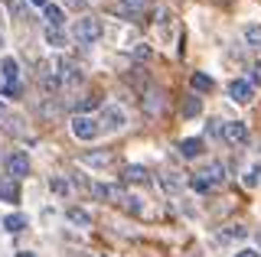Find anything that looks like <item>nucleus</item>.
Masks as SVG:
<instances>
[{
	"instance_id": "19",
	"label": "nucleus",
	"mask_w": 261,
	"mask_h": 257,
	"mask_svg": "<svg viewBox=\"0 0 261 257\" xmlns=\"http://www.w3.org/2000/svg\"><path fill=\"white\" fill-rule=\"evenodd\" d=\"M190 85H193V91H212V75H206V72H193V78H190Z\"/></svg>"
},
{
	"instance_id": "25",
	"label": "nucleus",
	"mask_w": 261,
	"mask_h": 257,
	"mask_svg": "<svg viewBox=\"0 0 261 257\" xmlns=\"http://www.w3.org/2000/svg\"><path fill=\"white\" fill-rule=\"evenodd\" d=\"M49 189H53L56 196H62V199H65V196L72 192V189H69V182H65L62 176H53V179H49Z\"/></svg>"
},
{
	"instance_id": "27",
	"label": "nucleus",
	"mask_w": 261,
	"mask_h": 257,
	"mask_svg": "<svg viewBox=\"0 0 261 257\" xmlns=\"http://www.w3.org/2000/svg\"><path fill=\"white\" fill-rule=\"evenodd\" d=\"M130 52H134V59H137V62H147V59L153 55V46H150V43H137Z\"/></svg>"
},
{
	"instance_id": "11",
	"label": "nucleus",
	"mask_w": 261,
	"mask_h": 257,
	"mask_svg": "<svg viewBox=\"0 0 261 257\" xmlns=\"http://www.w3.org/2000/svg\"><path fill=\"white\" fill-rule=\"evenodd\" d=\"M199 176L209 182L212 189H216V186H222V182L228 179V176H225V166H222V163H209V166H206V170H202Z\"/></svg>"
},
{
	"instance_id": "15",
	"label": "nucleus",
	"mask_w": 261,
	"mask_h": 257,
	"mask_svg": "<svg viewBox=\"0 0 261 257\" xmlns=\"http://www.w3.org/2000/svg\"><path fill=\"white\" fill-rule=\"evenodd\" d=\"M65 218H69V224H75V228H92V215H88L85 208H75V205H72L69 212H65Z\"/></svg>"
},
{
	"instance_id": "2",
	"label": "nucleus",
	"mask_w": 261,
	"mask_h": 257,
	"mask_svg": "<svg viewBox=\"0 0 261 257\" xmlns=\"http://www.w3.org/2000/svg\"><path fill=\"white\" fill-rule=\"evenodd\" d=\"M98 124H101L105 134H118V131H124V127H127V111L121 108V104H105Z\"/></svg>"
},
{
	"instance_id": "14",
	"label": "nucleus",
	"mask_w": 261,
	"mask_h": 257,
	"mask_svg": "<svg viewBox=\"0 0 261 257\" xmlns=\"http://www.w3.org/2000/svg\"><path fill=\"white\" fill-rule=\"evenodd\" d=\"M144 111H147V114H160V111H163V91H153V88H150V91H147L144 94Z\"/></svg>"
},
{
	"instance_id": "38",
	"label": "nucleus",
	"mask_w": 261,
	"mask_h": 257,
	"mask_svg": "<svg viewBox=\"0 0 261 257\" xmlns=\"http://www.w3.org/2000/svg\"><path fill=\"white\" fill-rule=\"evenodd\" d=\"M98 257H111V254H98Z\"/></svg>"
},
{
	"instance_id": "26",
	"label": "nucleus",
	"mask_w": 261,
	"mask_h": 257,
	"mask_svg": "<svg viewBox=\"0 0 261 257\" xmlns=\"http://www.w3.org/2000/svg\"><path fill=\"white\" fill-rule=\"evenodd\" d=\"M225 238L228 241H245V238H248V228H245V224H228V228H225Z\"/></svg>"
},
{
	"instance_id": "6",
	"label": "nucleus",
	"mask_w": 261,
	"mask_h": 257,
	"mask_svg": "<svg viewBox=\"0 0 261 257\" xmlns=\"http://www.w3.org/2000/svg\"><path fill=\"white\" fill-rule=\"evenodd\" d=\"M7 173L13 182H20L23 176H30V156L27 153H10L7 156Z\"/></svg>"
},
{
	"instance_id": "13",
	"label": "nucleus",
	"mask_w": 261,
	"mask_h": 257,
	"mask_svg": "<svg viewBox=\"0 0 261 257\" xmlns=\"http://www.w3.org/2000/svg\"><path fill=\"white\" fill-rule=\"evenodd\" d=\"M0 202H7V205H16V202H20V182H13V179H4V182H0Z\"/></svg>"
},
{
	"instance_id": "3",
	"label": "nucleus",
	"mask_w": 261,
	"mask_h": 257,
	"mask_svg": "<svg viewBox=\"0 0 261 257\" xmlns=\"http://www.w3.org/2000/svg\"><path fill=\"white\" fill-rule=\"evenodd\" d=\"M98 134H101V124H98L92 114H75L72 117V137L75 140L92 143V140H98Z\"/></svg>"
},
{
	"instance_id": "33",
	"label": "nucleus",
	"mask_w": 261,
	"mask_h": 257,
	"mask_svg": "<svg viewBox=\"0 0 261 257\" xmlns=\"http://www.w3.org/2000/svg\"><path fill=\"white\" fill-rule=\"evenodd\" d=\"M124 7H144V0H121Z\"/></svg>"
},
{
	"instance_id": "34",
	"label": "nucleus",
	"mask_w": 261,
	"mask_h": 257,
	"mask_svg": "<svg viewBox=\"0 0 261 257\" xmlns=\"http://www.w3.org/2000/svg\"><path fill=\"white\" fill-rule=\"evenodd\" d=\"M33 7H46V4H53V0H30Z\"/></svg>"
},
{
	"instance_id": "32",
	"label": "nucleus",
	"mask_w": 261,
	"mask_h": 257,
	"mask_svg": "<svg viewBox=\"0 0 261 257\" xmlns=\"http://www.w3.org/2000/svg\"><path fill=\"white\" fill-rule=\"evenodd\" d=\"M232 257H261V251H255V247H242V251H235Z\"/></svg>"
},
{
	"instance_id": "22",
	"label": "nucleus",
	"mask_w": 261,
	"mask_h": 257,
	"mask_svg": "<svg viewBox=\"0 0 261 257\" xmlns=\"http://www.w3.org/2000/svg\"><path fill=\"white\" fill-rule=\"evenodd\" d=\"M124 179H127V182H147L150 176H147L144 166H127V170H124Z\"/></svg>"
},
{
	"instance_id": "5",
	"label": "nucleus",
	"mask_w": 261,
	"mask_h": 257,
	"mask_svg": "<svg viewBox=\"0 0 261 257\" xmlns=\"http://www.w3.org/2000/svg\"><path fill=\"white\" fill-rule=\"evenodd\" d=\"M228 98L235 104H251L255 101V85H251L248 78H232V82H228Z\"/></svg>"
},
{
	"instance_id": "8",
	"label": "nucleus",
	"mask_w": 261,
	"mask_h": 257,
	"mask_svg": "<svg viewBox=\"0 0 261 257\" xmlns=\"http://www.w3.org/2000/svg\"><path fill=\"white\" fill-rule=\"evenodd\" d=\"M242 186L245 189H258L261 186V159H251V163L242 170Z\"/></svg>"
},
{
	"instance_id": "39",
	"label": "nucleus",
	"mask_w": 261,
	"mask_h": 257,
	"mask_svg": "<svg viewBox=\"0 0 261 257\" xmlns=\"http://www.w3.org/2000/svg\"><path fill=\"white\" fill-rule=\"evenodd\" d=\"M258 244H261V235H258Z\"/></svg>"
},
{
	"instance_id": "4",
	"label": "nucleus",
	"mask_w": 261,
	"mask_h": 257,
	"mask_svg": "<svg viewBox=\"0 0 261 257\" xmlns=\"http://www.w3.org/2000/svg\"><path fill=\"white\" fill-rule=\"evenodd\" d=\"M222 137L232 143V147H245V143L251 140V134H248V124H245V120H225Z\"/></svg>"
},
{
	"instance_id": "30",
	"label": "nucleus",
	"mask_w": 261,
	"mask_h": 257,
	"mask_svg": "<svg viewBox=\"0 0 261 257\" xmlns=\"http://www.w3.org/2000/svg\"><path fill=\"white\" fill-rule=\"evenodd\" d=\"M85 163H88V166H105V163H108V156H105V153H88Z\"/></svg>"
},
{
	"instance_id": "37",
	"label": "nucleus",
	"mask_w": 261,
	"mask_h": 257,
	"mask_svg": "<svg viewBox=\"0 0 261 257\" xmlns=\"http://www.w3.org/2000/svg\"><path fill=\"white\" fill-rule=\"evenodd\" d=\"M0 46H4V33H0Z\"/></svg>"
},
{
	"instance_id": "29",
	"label": "nucleus",
	"mask_w": 261,
	"mask_h": 257,
	"mask_svg": "<svg viewBox=\"0 0 261 257\" xmlns=\"http://www.w3.org/2000/svg\"><path fill=\"white\" fill-rule=\"evenodd\" d=\"M193 192H199V196H209L212 186H209L206 179H202V176H196V179H193Z\"/></svg>"
},
{
	"instance_id": "31",
	"label": "nucleus",
	"mask_w": 261,
	"mask_h": 257,
	"mask_svg": "<svg viewBox=\"0 0 261 257\" xmlns=\"http://www.w3.org/2000/svg\"><path fill=\"white\" fill-rule=\"evenodd\" d=\"M248 82L255 85V88L261 85V62H255V66H251V78H248Z\"/></svg>"
},
{
	"instance_id": "20",
	"label": "nucleus",
	"mask_w": 261,
	"mask_h": 257,
	"mask_svg": "<svg viewBox=\"0 0 261 257\" xmlns=\"http://www.w3.org/2000/svg\"><path fill=\"white\" fill-rule=\"evenodd\" d=\"M62 82L65 85H79L82 82V69L72 66V62H62Z\"/></svg>"
},
{
	"instance_id": "10",
	"label": "nucleus",
	"mask_w": 261,
	"mask_h": 257,
	"mask_svg": "<svg viewBox=\"0 0 261 257\" xmlns=\"http://www.w3.org/2000/svg\"><path fill=\"white\" fill-rule=\"evenodd\" d=\"M43 17H46V26H53V29H62L65 26V10L59 4H46L43 7Z\"/></svg>"
},
{
	"instance_id": "17",
	"label": "nucleus",
	"mask_w": 261,
	"mask_h": 257,
	"mask_svg": "<svg viewBox=\"0 0 261 257\" xmlns=\"http://www.w3.org/2000/svg\"><path fill=\"white\" fill-rule=\"evenodd\" d=\"M27 228V215H20V212H10L4 218V231H10V235H16V231H23Z\"/></svg>"
},
{
	"instance_id": "12",
	"label": "nucleus",
	"mask_w": 261,
	"mask_h": 257,
	"mask_svg": "<svg viewBox=\"0 0 261 257\" xmlns=\"http://www.w3.org/2000/svg\"><path fill=\"white\" fill-rule=\"evenodd\" d=\"M0 78H4V82H20V62H16L13 55H4V59H0Z\"/></svg>"
},
{
	"instance_id": "36",
	"label": "nucleus",
	"mask_w": 261,
	"mask_h": 257,
	"mask_svg": "<svg viewBox=\"0 0 261 257\" xmlns=\"http://www.w3.org/2000/svg\"><path fill=\"white\" fill-rule=\"evenodd\" d=\"M4 114H7V104H4V98H0V120H4Z\"/></svg>"
},
{
	"instance_id": "23",
	"label": "nucleus",
	"mask_w": 261,
	"mask_h": 257,
	"mask_svg": "<svg viewBox=\"0 0 261 257\" xmlns=\"http://www.w3.org/2000/svg\"><path fill=\"white\" fill-rule=\"evenodd\" d=\"M160 186L167 189V192H179V186H183V182H179L176 173H163V176H160Z\"/></svg>"
},
{
	"instance_id": "24",
	"label": "nucleus",
	"mask_w": 261,
	"mask_h": 257,
	"mask_svg": "<svg viewBox=\"0 0 261 257\" xmlns=\"http://www.w3.org/2000/svg\"><path fill=\"white\" fill-rule=\"evenodd\" d=\"M121 205H124L127 212H134V215L144 212V199H141V196H124V199H121Z\"/></svg>"
},
{
	"instance_id": "28",
	"label": "nucleus",
	"mask_w": 261,
	"mask_h": 257,
	"mask_svg": "<svg viewBox=\"0 0 261 257\" xmlns=\"http://www.w3.org/2000/svg\"><path fill=\"white\" fill-rule=\"evenodd\" d=\"M20 94V82H4V88H0V98H16Z\"/></svg>"
},
{
	"instance_id": "1",
	"label": "nucleus",
	"mask_w": 261,
	"mask_h": 257,
	"mask_svg": "<svg viewBox=\"0 0 261 257\" xmlns=\"http://www.w3.org/2000/svg\"><path fill=\"white\" fill-rule=\"evenodd\" d=\"M101 36H105V23L98 17H79L75 26H72V39L79 46H95Z\"/></svg>"
},
{
	"instance_id": "35",
	"label": "nucleus",
	"mask_w": 261,
	"mask_h": 257,
	"mask_svg": "<svg viewBox=\"0 0 261 257\" xmlns=\"http://www.w3.org/2000/svg\"><path fill=\"white\" fill-rule=\"evenodd\" d=\"M13 257H36V254H33V251H16Z\"/></svg>"
},
{
	"instance_id": "16",
	"label": "nucleus",
	"mask_w": 261,
	"mask_h": 257,
	"mask_svg": "<svg viewBox=\"0 0 261 257\" xmlns=\"http://www.w3.org/2000/svg\"><path fill=\"white\" fill-rule=\"evenodd\" d=\"M65 43H69V36H65L62 29L46 26V46H49V49H65Z\"/></svg>"
},
{
	"instance_id": "21",
	"label": "nucleus",
	"mask_w": 261,
	"mask_h": 257,
	"mask_svg": "<svg viewBox=\"0 0 261 257\" xmlns=\"http://www.w3.org/2000/svg\"><path fill=\"white\" fill-rule=\"evenodd\" d=\"M245 43L248 49H261V26H245Z\"/></svg>"
},
{
	"instance_id": "18",
	"label": "nucleus",
	"mask_w": 261,
	"mask_h": 257,
	"mask_svg": "<svg viewBox=\"0 0 261 257\" xmlns=\"http://www.w3.org/2000/svg\"><path fill=\"white\" fill-rule=\"evenodd\" d=\"M179 114H183V120L199 117V114H202V101H199V98H186V101H183V108H179Z\"/></svg>"
},
{
	"instance_id": "7",
	"label": "nucleus",
	"mask_w": 261,
	"mask_h": 257,
	"mask_svg": "<svg viewBox=\"0 0 261 257\" xmlns=\"http://www.w3.org/2000/svg\"><path fill=\"white\" fill-rule=\"evenodd\" d=\"M202 150H206V140H199V137H186L179 143V156L183 159H199Z\"/></svg>"
},
{
	"instance_id": "9",
	"label": "nucleus",
	"mask_w": 261,
	"mask_h": 257,
	"mask_svg": "<svg viewBox=\"0 0 261 257\" xmlns=\"http://www.w3.org/2000/svg\"><path fill=\"white\" fill-rule=\"evenodd\" d=\"M92 192L101 199V202H121V199H124V192H121L118 186H111V182H95Z\"/></svg>"
}]
</instances>
